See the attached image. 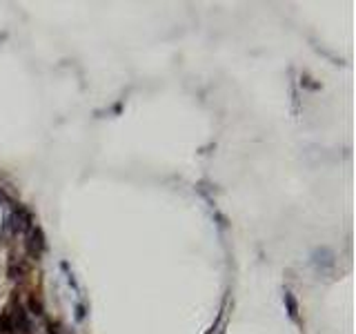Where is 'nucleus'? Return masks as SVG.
<instances>
[{
    "mask_svg": "<svg viewBox=\"0 0 356 334\" xmlns=\"http://www.w3.org/2000/svg\"><path fill=\"white\" fill-rule=\"evenodd\" d=\"M285 301H288V307H290V316L294 318V321H298V305H296V301L292 298V292H285Z\"/></svg>",
    "mask_w": 356,
    "mask_h": 334,
    "instance_id": "nucleus-1",
    "label": "nucleus"
}]
</instances>
